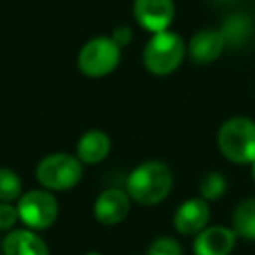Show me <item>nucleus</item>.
<instances>
[{
    "label": "nucleus",
    "mask_w": 255,
    "mask_h": 255,
    "mask_svg": "<svg viewBox=\"0 0 255 255\" xmlns=\"http://www.w3.org/2000/svg\"><path fill=\"white\" fill-rule=\"evenodd\" d=\"M173 189V173L161 161H145L138 164L126 178V192L131 201L142 206H156L170 196Z\"/></svg>",
    "instance_id": "obj_1"
},
{
    "label": "nucleus",
    "mask_w": 255,
    "mask_h": 255,
    "mask_svg": "<svg viewBox=\"0 0 255 255\" xmlns=\"http://www.w3.org/2000/svg\"><path fill=\"white\" fill-rule=\"evenodd\" d=\"M185 54H187V44L184 42V39L178 33L164 30L159 33H152V37L147 40L142 60L149 74L156 77H166L177 72Z\"/></svg>",
    "instance_id": "obj_2"
},
{
    "label": "nucleus",
    "mask_w": 255,
    "mask_h": 255,
    "mask_svg": "<svg viewBox=\"0 0 255 255\" xmlns=\"http://www.w3.org/2000/svg\"><path fill=\"white\" fill-rule=\"evenodd\" d=\"M219 150L234 164L255 163V121L243 116L227 119L217 135Z\"/></svg>",
    "instance_id": "obj_3"
},
{
    "label": "nucleus",
    "mask_w": 255,
    "mask_h": 255,
    "mask_svg": "<svg viewBox=\"0 0 255 255\" xmlns=\"http://www.w3.org/2000/svg\"><path fill=\"white\" fill-rule=\"evenodd\" d=\"M35 178L40 187L51 192L74 189L82 178V163L75 154L53 152L44 156L35 168Z\"/></svg>",
    "instance_id": "obj_4"
},
{
    "label": "nucleus",
    "mask_w": 255,
    "mask_h": 255,
    "mask_svg": "<svg viewBox=\"0 0 255 255\" xmlns=\"http://www.w3.org/2000/svg\"><path fill=\"white\" fill-rule=\"evenodd\" d=\"M121 61V47L112 37H93L81 47L77 54V68L89 79L110 75Z\"/></svg>",
    "instance_id": "obj_5"
},
{
    "label": "nucleus",
    "mask_w": 255,
    "mask_h": 255,
    "mask_svg": "<svg viewBox=\"0 0 255 255\" xmlns=\"http://www.w3.org/2000/svg\"><path fill=\"white\" fill-rule=\"evenodd\" d=\"M18 213L19 222L32 231H46L54 226L60 213V205L54 194L46 189H32L28 192H23L18 199Z\"/></svg>",
    "instance_id": "obj_6"
},
{
    "label": "nucleus",
    "mask_w": 255,
    "mask_h": 255,
    "mask_svg": "<svg viewBox=\"0 0 255 255\" xmlns=\"http://www.w3.org/2000/svg\"><path fill=\"white\" fill-rule=\"evenodd\" d=\"M133 16H135V21L147 32H164L173 23L175 2L173 0H135Z\"/></svg>",
    "instance_id": "obj_7"
},
{
    "label": "nucleus",
    "mask_w": 255,
    "mask_h": 255,
    "mask_svg": "<svg viewBox=\"0 0 255 255\" xmlns=\"http://www.w3.org/2000/svg\"><path fill=\"white\" fill-rule=\"evenodd\" d=\"M129 210H131V198L128 196V192L123 189L112 187L100 192L93 205V215H95L96 222L110 227L123 222Z\"/></svg>",
    "instance_id": "obj_8"
},
{
    "label": "nucleus",
    "mask_w": 255,
    "mask_h": 255,
    "mask_svg": "<svg viewBox=\"0 0 255 255\" xmlns=\"http://www.w3.org/2000/svg\"><path fill=\"white\" fill-rule=\"evenodd\" d=\"M210 222V205L203 198L184 201L173 215V226L182 236H196Z\"/></svg>",
    "instance_id": "obj_9"
},
{
    "label": "nucleus",
    "mask_w": 255,
    "mask_h": 255,
    "mask_svg": "<svg viewBox=\"0 0 255 255\" xmlns=\"http://www.w3.org/2000/svg\"><path fill=\"white\" fill-rule=\"evenodd\" d=\"M238 234L233 227L208 226L196 234L192 252L194 255H231L236 245Z\"/></svg>",
    "instance_id": "obj_10"
},
{
    "label": "nucleus",
    "mask_w": 255,
    "mask_h": 255,
    "mask_svg": "<svg viewBox=\"0 0 255 255\" xmlns=\"http://www.w3.org/2000/svg\"><path fill=\"white\" fill-rule=\"evenodd\" d=\"M226 49V40L219 28H203L191 37L187 54L194 63L210 65L220 58Z\"/></svg>",
    "instance_id": "obj_11"
},
{
    "label": "nucleus",
    "mask_w": 255,
    "mask_h": 255,
    "mask_svg": "<svg viewBox=\"0 0 255 255\" xmlns=\"http://www.w3.org/2000/svg\"><path fill=\"white\" fill-rule=\"evenodd\" d=\"M220 32L226 40V47L240 51L247 47L255 37V21L247 12H233L222 21Z\"/></svg>",
    "instance_id": "obj_12"
},
{
    "label": "nucleus",
    "mask_w": 255,
    "mask_h": 255,
    "mask_svg": "<svg viewBox=\"0 0 255 255\" xmlns=\"http://www.w3.org/2000/svg\"><path fill=\"white\" fill-rule=\"evenodd\" d=\"M4 255H49L46 241L32 229H12L2 241Z\"/></svg>",
    "instance_id": "obj_13"
},
{
    "label": "nucleus",
    "mask_w": 255,
    "mask_h": 255,
    "mask_svg": "<svg viewBox=\"0 0 255 255\" xmlns=\"http://www.w3.org/2000/svg\"><path fill=\"white\" fill-rule=\"evenodd\" d=\"M112 149L110 136L102 129H89L79 138L75 156L82 164H98L105 161Z\"/></svg>",
    "instance_id": "obj_14"
},
{
    "label": "nucleus",
    "mask_w": 255,
    "mask_h": 255,
    "mask_svg": "<svg viewBox=\"0 0 255 255\" xmlns=\"http://www.w3.org/2000/svg\"><path fill=\"white\" fill-rule=\"evenodd\" d=\"M233 229L238 238L255 241V198L245 199L234 208Z\"/></svg>",
    "instance_id": "obj_15"
},
{
    "label": "nucleus",
    "mask_w": 255,
    "mask_h": 255,
    "mask_svg": "<svg viewBox=\"0 0 255 255\" xmlns=\"http://www.w3.org/2000/svg\"><path fill=\"white\" fill-rule=\"evenodd\" d=\"M23 196V182L11 168H0V201L14 203Z\"/></svg>",
    "instance_id": "obj_16"
},
{
    "label": "nucleus",
    "mask_w": 255,
    "mask_h": 255,
    "mask_svg": "<svg viewBox=\"0 0 255 255\" xmlns=\"http://www.w3.org/2000/svg\"><path fill=\"white\" fill-rule=\"evenodd\" d=\"M227 191V180L219 171H210L199 180V196L205 201H219Z\"/></svg>",
    "instance_id": "obj_17"
},
{
    "label": "nucleus",
    "mask_w": 255,
    "mask_h": 255,
    "mask_svg": "<svg viewBox=\"0 0 255 255\" xmlns=\"http://www.w3.org/2000/svg\"><path fill=\"white\" fill-rule=\"evenodd\" d=\"M145 255H184V248L175 238L161 236L149 245Z\"/></svg>",
    "instance_id": "obj_18"
},
{
    "label": "nucleus",
    "mask_w": 255,
    "mask_h": 255,
    "mask_svg": "<svg viewBox=\"0 0 255 255\" xmlns=\"http://www.w3.org/2000/svg\"><path fill=\"white\" fill-rule=\"evenodd\" d=\"M19 222V213L12 203L0 201V231L9 233L14 229V226Z\"/></svg>",
    "instance_id": "obj_19"
},
{
    "label": "nucleus",
    "mask_w": 255,
    "mask_h": 255,
    "mask_svg": "<svg viewBox=\"0 0 255 255\" xmlns=\"http://www.w3.org/2000/svg\"><path fill=\"white\" fill-rule=\"evenodd\" d=\"M112 40L117 44V46L123 49V47H128L129 44H131L133 40V28L128 25H119L116 30L112 32Z\"/></svg>",
    "instance_id": "obj_20"
},
{
    "label": "nucleus",
    "mask_w": 255,
    "mask_h": 255,
    "mask_svg": "<svg viewBox=\"0 0 255 255\" xmlns=\"http://www.w3.org/2000/svg\"><path fill=\"white\" fill-rule=\"evenodd\" d=\"M210 2L215 5H231V4H236L238 0H210Z\"/></svg>",
    "instance_id": "obj_21"
},
{
    "label": "nucleus",
    "mask_w": 255,
    "mask_h": 255,
    "mask_svg": "<svg viewBox=\"0 0 255 255\" xmlns=\"http://www.w3.org/2000/svg\"><path fill=\"white\" fill-rule=\"evenodd\" d=\"M252 177H254V182H255V163L252 164Z\"/></svg>",
    "instance_id": "obj_22"
},
{
    "label": "nucleus",
    "mask_w": 255,
    "mask_h": 255,
    "mask_svg": "<svg viewBox=\"0 0 255 255\" xmlns=\"http://www.w3.org/2000/svg\"><path fill=\"white\" fill-rule=\"evenodd\" d=\"M84 255H103V254H100V252H88V254H84Z\"/></svg>",
    "instance_id": "obj_23"
}]
</instances>
